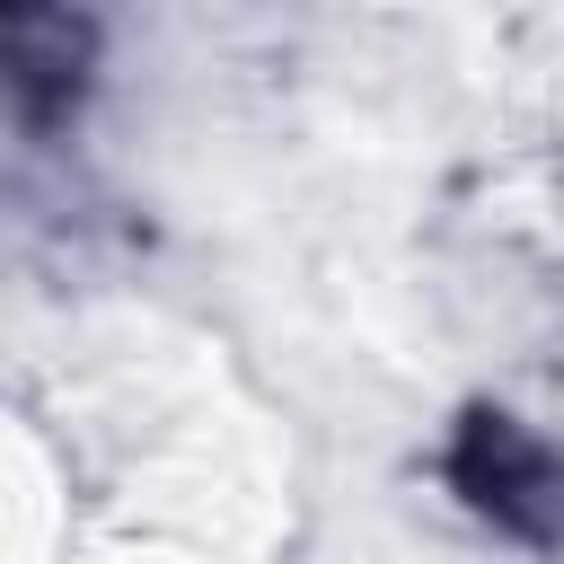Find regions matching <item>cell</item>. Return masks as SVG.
Here are the masks:
<instances>
[{
	"label": "cell",
	"instance_id": "obj_2",
	"mask_svg": "<svg viewBox=\"0 0 564 564\" xmlns=\"http://www.w3.org/2000/svg\"><path fill=\"white\" fill-rule=\"evenodd\" d=\"M0 70H9L18 115L53 123L79 97V70H88V18H70V9H9L0 18Z\"/></svg>",
	"mask_w": 564,
	"mask_h": 564
},
{
	"label": "cell",
	"instance_id": "obj_1",
	"mask_svg": "<svg viewBox=\"0 0 564 564\" xmlns=\"http://www.w3.org/2000/svg\"><path fill=\"white\" fill-rule=\"evenodd\" d=\"M441 476L467 494L476 520H494L520 546H564V449L511 423L502 405H476L441 458Z\"/></svg>",
	"mask_w": 564,
	"mask_h": 564
}]
</instances>
